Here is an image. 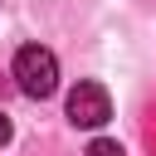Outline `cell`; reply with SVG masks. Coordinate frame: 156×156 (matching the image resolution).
Here are the masks:
<instances>
[{
	"label": "cell",
	"mask_w": 156,
	"mask_h": 156,
	"mask_svg": "<svg viewBox=\"0 0 156 156\" xmlns=\"http://www.w3.org/2000/svg\"><path fill=\"white\" fill-rule=\"evenodd\" d=\"M15 83H20L24 98H54V88H58V58L49 49H39V44H24L15 54Z\"/></svg>",
	"instance_id": "1"
},
{
	"label": "cell",
	"mask_w": 156,
	"mask_h": 156,
	"mask_svg": "<svg viewBox=\"0 0 156 156\" xmlns=\"http://www.w3.org/2000/svg\"><path fill=\"white\" fill-rule=\"evenodd\" d=\"M112 117V98H107V88L102 83H78L73 93H68V122L73 127H102Z\"/></svg>",
	"instance_id": "2"
},
{
	"label": "cell",
	"mask_w": 156,
	"mask_h": 156,
	"mask_svg": "<svg viewBox=\"0 0 156 156\" xmlns=\"http://www.w3.org/2000/svg\"><path fill=\"white\" fill-rule=\"evenodd\" d=\"M88 156H127L117 141H107V136H98V141H88Z\"/></svg>",
	"instance_id": "3"
},
{
	"label": "cell",
	"mask_w": 156,
	"mask_h": 156,
	"mask_svg": "<svg viewBox=\"0 0 156 156\" xmlns=\"http://www.w3.org/2000/svg\"><path fill=\"white\" fill-rule=\"evenodd\" d=\"M10 136H15V127H10V117H5V112H0V146H5V141H10Z\"/></svg>",
	"instance_id": "4"
}]
</instances>
